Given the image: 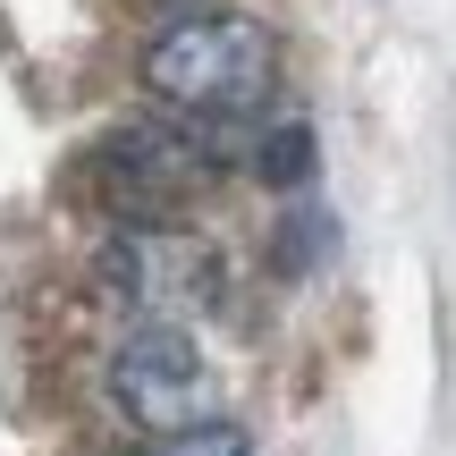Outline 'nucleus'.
Listing matches in <instances>:
<instances>
[{
    "label": "nucleus",
    "instance_id": "20e7f679",
    "mask_svg": "<svg viewBox=\"0 0 456 456\" xmlns=\"http://www.w3.org/2000/svg\"><path fill=\"white\" fill-rule=\"evenodd\" d=\"M220 152L212 144H195V135H178V127H118L110 144L94 152V186H102V203L110 212H135V220H161V212H178L186 195L203 186V169H212Z\"/></svg>",
    "mask_w": 456,
    "mask_h": 456
},
{
    "label": "nucleus",
    "instance_id": "423d86ee",
    "mask_svg": "<svg viewBox=\"0 0 456 456\" xmlns=\"http://www.w3.org/2000/svg\"><path fill=\"white\" fill-rule=\"evenodd\" d=\"M254 178L262 186H305L313 178V127L305 118H279V127H262V144H254Z\"/></svg>",
    "mask_w": 456,
    "mask_h": 456
},
{
    "label": "nucleus",
    "instance_id": "39448f33",
    "mask_svg": "<svg viewBox=\"0 0 456 456\" xmlns=\"http://www.w3.org/2000/svg\"><path fill=\"white\" fill-rule=\"evenodd\" d=\"M279 271L288 279H305V271H322L330 254H338V220L322 212V203H288V220H279Z\"/></svg>",
    "mask_w": 456,
    "mask_h": 456
},
{
    "label": "nucleus",
    "instance_id": "f257e3e1",
    "mask_svg": "<svg viewBox=\"0 0 456 456\" xmlns=\"http://www.w3.org/2000/svg\"><path fill=\"white\" fill-rule=\"evenodd\" d=\"M144 85L186 118H245L271 94V34L254 17H178V26L152 43Z\"/></svg>",
    "mask_w": 456,
    "mask_h": 456
},
{
    "label": "nucleus",
    "instance_id": "f03ea898",
    "mask_svg": "<svg viewBox=\"0 0 456 456\" xmlns=\"http://www.w3.org/2000/svg\"><path fill=\"white\" fill-rule=\"evenodd\" d=\"M220 254L203 237H178L161 220H127L102 245V296L127 305L135 322H195L220 305Z\"/></svg>",
    "mask_w": 456,
    "mask_h": 456
},
{
    "label": "nucleus",
    "instance_id": "6e6552de",
    "mask_svg": "<svg viewBox=\"0 0 456 456\" xmlns=\"http://www.w3.org/2000/svg\"><path fill=\"white\" fill-rule=\"evenodd\" d=\"M178 9H195V0H178Z\"/></svg>",
    "mask_w": 456,
    "mask_h": 456
},
{
    "label": "nucleus",
    "instance_id": "7ed1b4c3",
    "mask_svg": "<svg viewBox=\"0 0 456 456\" xmlns=\"http://www.w3.org/2000/svg\"><path fill=\"white\" fill-rule=\"evenodd\" d=\"M110 406L135 431L169 440L186 423H212V363L186 338V322H135L110 355Z\"/></svg>",
    "mask_w": 456,
    "mask_h": 456
},
{
    "label": "nucleus",
    "instance_id": "0eeeda50",
    "mask_svg": "<svg viewBox=\"0 0 456 456\" xmlns=\"http://www.w3.org/2000/svg\"><path fill=\"white\" fill-rule=\"evenodd\" d=\"M161 456H254V440H245L237 423H220V414H212V423L169 431V440H161Z\"/></svg>",
    "mask_w": 456,
    "mask_h": 456
}]
</instances>
